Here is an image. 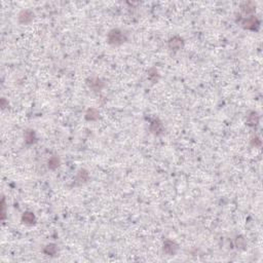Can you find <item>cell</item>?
Listing matches in <instances>:
<instances>
[{"label":"cell","mask_w":263,"mask_h":263,"mask_svg":"<svg viewBox=\"0 0 263 263\" xmlns=\"http://www.w3.org/2000/svg\"><path fill=\"white\" fill-rule=\"evenodd\" d=\"M108 40L111 44H121L122 42H124L125 37L124 35L122 34V32H120L119 30H112L111 32L108 35Z\"/></svg>","instance_id":"cell-1"},{"label":"cell","mask_w":263,"mask_h":263,"mask_svg":"<svg viewBox=\"0 0 263 263\" xmlns=\"http://www.w3.org/2000/svg\"><path fill=\"white\" fill-rule=\"evenodd\" d=\"M259 25H260V23H259V21L257 20V17L255 16H251L243 21V26H244V28H246V29L257 30Z\"/></svg>","instance_id":"cell-2"},{"label":"cell","mask_w":263,"mask_h":263,"mask_svg":"<svg viewBox=\"0 0 263 263\" xmlns=\"http://www.w3.org/2000/svg\"><path fill=\"white\" fill-rule=\"evenodd\" d=\"M182 45H183V40L180 37H174L169 41V47L171 50H175V51L180 50Z\"/></svg>","instance_id":"cell-3"},{"label":"cell","mask_w":263,"mask_h":263,"mask_svg":"<svg viewBox=\"0 0 263 263\" xmlns=\"http://www.w3.org/2000/svg\"><path fill=\"white\" fill-rule=\"evenodd\" d=\"M177 249H178L177 245H175V243H173V241H167L163 245L164 252L168 254H170V255H174L175 253H176Z\"/></svg>","instance_id":"cell-4"},{"label":"cell","mask_w":263,"mask_h":263,"mask_svg":"<svg viewBox=\"0 0 263 263\" xmlns=\"http://www.w3.org/2000/svg\"><path fill=\"white\" fill-rule=\"evenodd\" d=\"M33 19V13L30 10H24L20 15V21L24 24H27L31 22V20Z\"/></svg>","instance_id":"cell-5"},{"label":"cell","mask_w":263,"mask_h":263,"mask_svg":"<svg viewBox=\"0 0 263 263\" xmlns=\"http://www.w3.org/2000/svg\"><path fill=\"white\" fill-rule=\"evenodd\" d=\"M241 12L245 15H250V13L255 12V5L252 2H246L241 5Z\"/></svg>","instance_id":"cell-6"},{"label":"cell","mask_w":263,"mask_h":263,"mask_svg":"<svg viewBox=\"0 0 263 263\" xmlns=\"http://www.w3.org/2000/svg\"><path fill=\"white\" fill-rule=\"evenodd\" d=\"M247 122H248L249 125H256V124H257L258 122H259V116H258V114L255 113V112H253V113H251V114L248 116Z\"/></svg>","instance_id":"cell-7"},{"label":"cell","mask_w":263,"mask_h":263,"mask_svg":"<svg viewBox=\"0 0 263 263\" xmlns=\"http://www.w3.org/2000/svg\"><path fill=\"white\" fill-rule=\"evenodd\" d=\"M85 117H86V119H89V120H96V119L99 118V112H98L96 109H90L86 112Z\"/></svg>","instance_id":"cell-8"},{"label":"cell","mask_w":263,"mask_h":263,"mask_svg":"<svg viewBox=\"0 0 263 263\" xmlns=\"http://www.w3.org/2000/svg\"><path fill=\"white\" fill-rule=\"evenodd\" d=\"M90 81H92V82L90 83V86L92 87L93 90H99L102 89L103 82H101L100 79H98V78H96V79H90Z\"/></svg>","instance_id":"cell-9"},{"label":"cell","mask_w":263,"mask_h":263,"mask_svg":"<svg viewBox=\"0 0 263 263\" xmlns=\"http://www.w3.org/2000/svg\"><path fill=\"white\" fill-rule=\"evenodd\" d=\"M151 131L153 133H155V134H159L163 131V125H161L160 122L158 121H153L152 124H151Z\"/></svg>","instance_id":"cell-10"},{"label":"cell","mask_w":263,"mask_h":263,"mask_svg":"<svg viewBox=\"0 0 263 263\" xmlns=\"http://www.w3.org/2000/svg\"><path fill=\"white\" fill-rule=\"evenodd\" d=\"M23 220L25 221L26 223H29V224H32L34 223L35 221V217L32 213H25V215L23 216Z\"/></svg>","instance_id":"cell-11"},{"label":"cell","mask_w":263,"mask_h":263,"mask_svg":"<svg viewBox=\"0 0 263 263\" xmlns=\"http://www.w3.org/2000/svg\"><path fill=\"white\" fill-rule=\"evenodd\" d=\"M59 167V159L57 157H52L50 160H48V168L51 170H55L56 168Z\"/></svg>","instance_id":"cell-12"},{"label":"cell","mask_w":263,"mask_h":263,"mask_svg":"<svg viewBox=\"0 0 263 263\" xmlns=\"http://www.w3.org/2000/svg\"><path fill=\"white\" fill-rule=\"evenodd\" d=\"M87 178H89V174L85 171H80L78 173V176H77V180H79L80 182H85Z\"/></svg>","instance_id":"cell-13"},{"label":"cell","mask_w":263,"mask_h":263,"mask_svg":"<svg viewBox=\"0 0 263 263\" xmlns=\"http://www.w3.org/2000/svg\"><path fill=\"white\" fill-rule=\"evenodd\" d=\"M25 138H26V141L27 143H32L35 139V134L33 131H27L26 132V135H25Z\"/></svg>","instance_id":"cell-14"},{"label":"cell","mask_w":263,"mask_h":263,"mask_svg":"<svg viewBox=\"0 0 263 263\" xmlns=\"http://www.w3.org/2000/svg\"><path fill=\"white\" fill-rule=\"evenodd\" d=\"M56 252H57V248H56L55 245H48L45 248V253L50 254V255H54Z\"/></svg>","instance_id":"cell-15"}]
</instances>
